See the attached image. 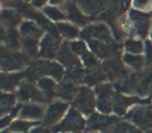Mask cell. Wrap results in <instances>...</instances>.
Wrapping results in <instances>:
<instances>
[{"instance_id": "obj_1", "label": "cell", "mask_w": 152, "mask_h": 133, "mask_svg": "<svg viewBox=\"0 0 152 133\" xmlns=\"http://www.w3.org/2000/svg\"><path fill=\"white\" fill-rule=\"evenodd\" d=\"M86 129V120L83 117L76 111L75 109H72L64 120L58 124L56 127H54V131H64V132L82 133Z\"/></svg>"}, {"instance_id": "obj_2", "label": "cell", "mask_w": 152, "mask_h": 133, "mask_svg": "<svg viewBox=\"0 0 152 133\" xmlns=\"http://www.w3.org/2000/svg\"><path fill=\"white\" fill-rule=\"evenodd\" d=\"M28 74L32 77L40 76V75H50L55 79H61L63 76V68L60 64L54 63V62L38 61V62L33 63Z\"/></svg>"}, {"instance_id": "obj_3", "label": "cell", "mask_w": 152, "mask_h": 133, "mask_svg": "<svg viewBox=\"0 0 152 133\" xmlns=\"http://www.w3.org/2000/svg\"><path fill=\"white\" fill-rule=\"evenodd\" d=\"M128 118L138 127L149 130L152 127V108L136 106L128 113Z\"/></svg>"}, {"instance_id": "obj_4", "label": "cell", "mask_w": 152, "mask_h": 133, "mask_svg": "<svg viewBox=\"0 0 152 133\" xmlns=\"http://www.w3.org/2000/svg\"><path fill=\"white\" fill-rule=\"evenodd\" d=\"M97 94V108L104 112L109 113L113 110L114 104V90L110 84H101L96 88Z\"/></svg>"}, {"instance_id": "obj_5", "label": "cell", "mask_w": 152, "mask_h": 133, "mask_svg": "<svg viewBox=\"0 0 152 133\" xmlns=\"http://www.w3.org/2000/svg\"><path fill=\"white\" fill-rule=\"evenodd\" d=\"M75 106L82 111L83 113H91L94 111L95 108V95L94 92L87 88V86H82L78 90V94L75 97V102H74Z\"/></svg>"}, {"instance_id": "obj_6", "label": "cell", "mask_w": 152, "mask_h": 133, "mask_svg": "<svg viewBox=\"0 0 152 133\" xmlns=\"http://www.w3.org/2000/svg\"><path fill=\"white\" fill-rule=\"evenodd\" d=\"M26 57L18 53H11L5 49H0V68L4 70H15L23 67Z\"/></svg>"}, {"instance_id": "obj_7", "label": "cell", "mask_w": 152, "mask_h": 133, "mask_svg": "<svg viewBox=\"0 0 152 133\" xmlns=\"http://www.w3.org/2000/svg\"><path fill=\"white\" fill-rule=\"evenodd\" d=\"M82 36L88 40H97V41H102L105 43L111 40V34H110L109 28L103 23L87 27L82 32Z\"/></svg>"}, {"instance_id": "obj_8", "label": "cell", "mask_w": 152, "mask_h": 133, "mask_svg": "<svg viewBox=\"0 0 152 133\" xmlns=\"http://www.w3.org/2000/svg\"><path fill=\"white\" fill-rule=\"evenodd\" d=\"M130 20L132 22L134 32L140 35L142 38H145L150 29V18L149 15L140 13L138 11H130Z\"/></svg>"}, {"instance_id": "obj_9", "label": "cell", "mask_w": 152, "mask_h": 133, "mask_svg": "<svg viewBox=\"0 0 152 133\" xmlns=\"http://www.w3.org/2000/svg\"><path fill=\"white\" fill-rule=\"evenodd\" d=\"M117 121L118 119L115 117L94 113L88 120V126L90 130H94V131H107L110 127H113L115 124H117Z\"/></svg>"}, {"instance_id": "obj_10", "label": "cell", "mask_w": 152, "mask_h": 133, "mask_svg": "<svg viewBox=\"0 0 152 133\" xmlns=\"http://www.w3.org/2000/svg\"><path fill=\"white\" fill-rule=\"evenodd\" d=\"M67 109H68V104H66V103L56 102V103L52 104L47 111V114H46L45 124H47V125L55 124L56 121H58L62 118V116L64 114Z\"/></svg>"}, {"instance_id": "obj_11", "label": "cell", "mask_w": 152, "mask_h": 133, "mask_svg": "<svg viewBox=\"0 0 152 133\" xmlns=\"http://www.w3.org/2000/svg\"><path fill=\"white\" fill-rule=\"evenodd\" d=\"M58 38L55 35H47L43 39L42 44H41V52L40 55L43 57H54L58 54Z\"/></svg>"}, {"instance_id": "obj_12", "label": "cell", "mask_w": 152, "mask_h": 133, "mask_svg": "<svg viewBox=\"0 0 152 133\" xmlns=\"http://www.w3.org/2000/svg\"><path fill=\"white\" fill-rule=\"evenodd\" d=\"M104 71H105V75H108L111 79H116L118 77H123L125 76V74H126L124 67L122 65V63L119 62L118 58L108 60L104 63Z\"/></svg>"}, {"instance_id": "obj_13", "label": "cell", "mask_w": 152, "mask_h": 133, "mask_svg": "<svg viewBox=\"0 0 152 133\" xmlns=\"http://www.w3.org/2000/svg\"><path fill=\"white\" fill-rule=\"evenodd\" d=\"M140 100L136 97H126V96H122V95H115L114 97V104H113V108H114L115 112L118 114H123L125 113L126 109L132 105L134 103H139Z\"/></svg>"}, {"instance_id": "obj_14", "label": "cell", "mask_w": 152, "mask_h": 133, "mask_svg": "<svg viewBox=\"0 0 152 133\" xmlns=\"http://www.w3.org/2000/svg\"><path fill=\"white\" fill-rule=\"evenodd\" d=\"M19 98L21 100H38V102H45V98L42 94L32 84L23 85L19 91Z\"/></svg>"}, {"instance_id": "obj_15", "label": "cell", "mask_w": 152, "mask_h": 133, "mask_svg": "<svg viewBox=\"0 0 152 133\" xmlns=\"http://www.w3.org/2000/svg\"><path fill=\"white\" fill-rule=\"evenodd\" d=\"M57 57H58V60H60L66 67H68V69L74 68L76 65H80V62L77 61V58H76L75 55L73 54L72 49H70L67 44H64V46H62V47L60 48Z\"/></svg>"}, {"instance_id": "obj_16", "label": "cell", "mask_w": 152, "mask_h": 133, "mask_svg": "<svg viewBox=\"0 0 152 133\" xmlns=\"http://www.w3.org/2000/svg\"><path fill=\"white\" fill-rule=\"evenodd\" d=\"M78 90L80 89L77 88V85L73 81L67 79L60 84V86L57 89V96H60L61 98H64V99H73L74 97L77 96Z\"/></svg>"}, {"instance_id": "obj_17", "label": "cell", "mask_w": 152, "mask_h": 133, "mask_svg": "<svg viewBox=\"0 0 152 133\" xmlns=\"http://www.w3.org/2000/svg\"><path fill=\"white\" fill-rule=\"evenodd\" d=\"M23 77V74H0V89L4 90H13L20 79Z\"/></svg>"}, {"instance_id": "obj_18", "label": "cell", "mask_w": 152, "mask_h": 133, "mask_svg": "<svg viewBox=\"0 0 152 133\" xmlns=\"http://www.w3.org/2000/svg\"><path fill=\"white\" fill-rule=\"evenodd\" d=\"M89 42H90V47H91L93 52L97 56L107 57L113 53V48L110 46H108L105 42L97 41V40H89Z\"/></svg>"}, {"instance_id": "obj_19", "label": "cell", "mask_w": 152, "mask_h": 133, "mask_svg": "<svg viewBox=\"0 0 152 133\" xmlns=\"http://www.w3.org/2000/svg\"><path fill=\"white\" fill-rule=\"evenodd\" d=\"M104 78H105L104 71H103L98 65H96L94 68L88 69V73H87V75H86V79H84V81H86L88 84L93 85V84H97V83L102 82Z\"/></svg>"}, {"instance_id": "obj_20", "label": "cell", "mask_w": 152, "mask_h": 133, "mask_svg": "<svg viewBox=\"0 0 152 133\" xmlns=\"http://www.w3.org/2000/svg\"><path fill=\"white\" fill-rule=\"evenodd\" d=\"M39 86L42 89L43 94L48 100H50L55 95V82L50 78L43 77L39 79Z\"/></svg>"}, {"instance_id": "obj_21", "label": "cell", "mask_w": 152, "mask_h": 133, "mask_svg": "<svg viewBox=\"0 0 152 133\" xmlns=\"http://www.w3.org/2000/svg\"><path fill=\"white\" fill-rule=\"evenodd\" d=\"M108 2L109 0H81V4L86 8V11L91 13L99 12L108 5Z\"/></svg>"}, {"instance_id": "obj_22", "label": "cell", "mask_w": 152, "mask_h": 133, "mask_svg": "<svg viewBox=\"0 0 152 133\" xmlns=\"http://www.w3.org/2000/svg\"><path fill=\"white\" fill-rule=\"evenodd\" d=\"M20 116L22 118H40L43 116V108L40 105H26L22 108Z\"/></svg>"}, {"instance_id": "obj_23", "label": "cell", "mask_w": 152, "mask_h": 133, "mask_svg": "<svg viewBox=\"0 0 152 133\" xmlns=\"http://www.w3.org/2000/svg\"><path fill=\"white\" fill-rule=\"evenodd\" d=\"M21 33L25 35V38H31V39H37L38 40L39 36H41L42 32L41 29H39L38 27L33 23V22H25L21 26Z\"/></svg>"}, {"instance_id": "obj_24", "label": "cell", "mask_w": 152, "mask_h": 133, "mask_svg": "<svg viewBox=\"0 0 152 133\" xmlns=\"http://www.w3.org/2000/svg\"><path fill=\"white\" fill-rule=\"evenodd\" d=\"M123 60L128 65H130L134 70H140L145 63L144 57L140 55H133V54H125Z\"/></svg>"}, {"instance_id": "obj_25", "label": "cell", "mask_w": 152, "mask_h": 133, "mask_svg": "<svg viewBox=\"0 0 152 133\" xmlns=\"http://www.w3.org/2000/svg\"><path fill=\"white\" fill-rule=\"evenodd\" d=\"M67 9H68V14L69 18L73 20L74 22L78 25H86V22L88 21V18H86L76 7L74 4H68L67 5Z\"/></svg>"}, {"instance_id": "obj_26", "label": "cell", "mask_w": 152, "mask_h": 133, "mask_svg": "<svg viewBox=\"0 0 152 133\" xmlns=\"http://www.w3.org/2000/svg\"><path fill=\"white\" fill-rule=\"evenodd\" d=\"M110 133H143L129 123H117L111 127Z\"/></svg>"}, {"instance_id": "obj_27", "label": "cell", "mask_w": 152, "mask_h": 133, "mask_svg": "<svg viewBox=\"0 0 152 133\" xmlns=\"http://www.w3.org/2000/svg\"><path fill=\"white\" fill-rule=\"evenodd\" d=\"M125 49L129 54L133 55H138L139 53H142L144 50V44L142 43V41L139 40H134V39H129L125 42Z\"/></svg>"}, {"instance_id": "obj_28", "label": "cell", "mask_w": 152, "mask_h": 133, "mask_svg": "<svg viewBox=\"0 0 152 133\" xmlns=\"http://www.w3.org/2000/svg\"><path fill=\"white\" fill-rule=\"evenodd\" d=\"M57 29L58 32L64 35L66 38H69V39H73L76 38L78 35V31L77 28L74 27L73 25H69V23H58L57 25Z\"/></svg>"}, {"instance_id": "obj_29", "label": "cell", "mask_w": 152, "mask_h": 133, "mask_svg": "<svg viewBox=\"0 0 152 133\" xmlns=\"http://www.w3.org/2000/svg\"><path fill=\"white\" fill-rule=\"evenodd\" d=\"M14 102H15V98L13 95L0 92V109L4 110L5 112H7L11 109V106L14 104Z\"/></svg>"}, {"instance_id": "obj_30", "label": "cell", "mask_w": 152, "mask_h": 133, "mask_svg": "<svg viewBox=\"0 0 152 133\" xmlns=\"http://www.w3.org/2000/svg\"><path fill=\"white\" fill-rule=\"evenodd\" d=\"M5 40L7 42V46L12 49H15L19 47V36H18V32L14 29H10L6 35H5Z\"/></svg>"}, {"instance_id": "obj_31", "label": "cell", "mask_w": 152, "mask_h": 133, "mask_svg": "<svg viewBox=\"0 0 152 133\" xmlns=\"http://www.w3.org/2000/svg\"><path fill=\"white\" fill-rule=\"evenodd\" d=\"M19 14L13 12V11H5L1 13V20L6 23V25H11V26H14L19 22Z\"/></svg>"}, {"instance_id": "obj_32", "label": "cell", "mask_w": 152, "mask_h": 133, "mask_svg": "<svg viewBox=\"0 0 152 133\" xmlns=\"http://www.w3.org/2000/svg\"><path fill=\"white\" fill-rule=\"evenodd\" d=\"M23 47L29 54H35L38 49V40L37 39L25 38L23 39Z\"/></svg>"}, {"instance_id": "obj_33", "label": "cell", "mask_w": 152, "mask_h": 133, "mask_svg": "<svg viewBox=\"0 0 152 133\" xmlns=\"http://www.w3.org/2000/svg\"><path fill=\"white\" fill-rule=\"evenodd\" d=\"M70 49L73 53H75L77 55H86L88 52H87V47L84 44V42L82 41H76V42H73L70 44Z\"/></svg>"}, {"instance_id": "obj_34", "label": "cell", "mask_w": 152, "mask_h": 133, "mask_svg": "<svg viewBox=\"0 0 152 133\" xmlns=\"http://www.w3.org/2000/svg\"><path fill=\"white\" fill-rule=\"evenodd\" d=\"M34 124L33 123H31V121H25V120H18V121H15V123H13L12 124V126H11V129L12 130H14V131H27L31 126H33Z\"/></svg>"}, {"instance_id": "obj_35", "label": "cell", "mask_w": 152, "mask_h": 133, "mask_svg": "<svg viewBox=\"0 0 152 133\" xmlns=\"http://www.w3.org/2000/svg\"><path fill=\"white\" fill-rule=\"evenodd\" d=\"M45 13H46L47 15H49L52 19H54V20H62L66 18V15H64L63 13H61L58 9L53 8V7H47V8L45 9Z\"/></svg>"}, {"instance_id": "obj_36", "label": "cell", "mask_w": 152, "mask_h": 133, "mask_svg": "<svg viewBox=\"0 0 152 133\" xmlns=\"http://www.w3.org/2000/svg\"><path fill=\"white\" fill-rule=\"evenodd\" d=\"M83 60H84V64L88 67V69L94 68V67L97 65V58L93 54L87 53L86 55H83Z\"/></svg>"}, {"instance_id": "obj_37", "label": "cell", "mask_w": 152, "mask_h": 133, "mask_svg": "<svg viewBox=\"0 0 152 133\" xmlns=\"http://www.w3.org/2000/svg\"><path fill=\"white\" fill-rule=\"evenodd\" d=\"M144 52H145V61H148L149 64H152V42L146 41L144 44Z\"/></svg>"}, {"instance_id": "obj_38", "label": "cell", "mask_w": 152, "mask_h": 133, "mask_svg": "<svg viewBox=\"0 0 152 133\" xmlns=\"http://www.w3.org/2000/svg\"><path fill=\"white\" fill-rule=\"evenodd\" d=\"M152 5V0H133V6L139 9L150 8Z\"/></svg>"}, {"instance_id": "obj_39", "label": "cell", "mask_w": 152, "mask_h": 133, "mask_svg": "<svg viewBox=\"0 0 152 133\" xmlns=\"http://www.w3.org/2000/svg\"><path fill=\"white\" fill-rule=\"evenodd\" d=\"M13 116H14V114H11V116H7V117H5V118H1V119H0V129L7 126V125L10 124V121L12 120V117H13Z\"/></svg>"}, {"instance_id": "obj_40", "label": "cell", "mask_w": 152, "mask_h": 133, "mask_svg": "<svg viewBox=\"0 0 152 133\" xmlns=\"http://www.w3.org/2000/svg\"><path fill=\"white\" fill-rule=\"evenodd\" d=\"M31 133H49V130L46 127H37L35 130H33Z\"/></svg>"}, {"instance_id": "obj_41", "label": "cell", "mask_w": 152, "mask_h": 133, "mask_svg": "<svg viewBox=\"0 0 152 133\" xmlns=\"http://www.w3.org/2000/svg\"><path fill=\"white\" fill-rule=\"evenodd\" d=\"M46 4V0H34L33 1V5L34 6H42Z\"/></svg>"}, {"instance_id": "obj_42", "label": "cell", "mask_w": 152, "mask_h": 133, "mask_svg": "<svg viewBox=\"0 0 152 133\" xmlns=\"http://www.w3.org/2000/svg\"><path fill=\"white\" fill-rule=\"evenodd\" d=\"M5 38V33H4V31H2V28L0 27V41L2 40V39Z\"/></svg>"}, {"instance_id": "obj_43", "label": "cell", "mask_w": 152, "mask_h": 133, "mask_svg": "<svg viewBox=\"0 0 152 133\" xmlns=\"http://www.w3.org/2000/svg\"><path fill=\"white\" fill-rule=\"evenodd\" d=\"M63 0H52V2L53 4H57V2H62Z\"/></svg>"}, {"instance_id": "obj_44", "label": "cell", "mask_w": 152, "mask_h": 133, "mask_svg": "<svg viewBox=\"0 0 152 133\" xmlns=\"http://www.w3.org/2000/svg\"><path fill=\"white\" fill-rule=\"evenodd\" d=\"M0 133H10L8 131H2V132H0Z\"/></svg>"}, {"instance_id": "obj_45", "label": "cell", "mask_w": 152, "mask_h": 133, "mask_svg": "<svg viewBox=\"0 0 152 133\" xmlns=\"http://www.w3.org/2000/svg\"><path fill=\"white\" fill-rule=\"evenodd\" d=\"M151 36H152V33H151Z\"/></svg>"}, {"instance_id": "obj_46", "label": "cell", "mask_w": 152, "mask_h": 133, "mask_svg": "<svg viewBox=\"0 0 152 133\" xmlns=\"http://www.w3.org/2000/svg\"><path fill=\"white\" fill-rule=\"evenodd\" d=\"M149 133H152V132H149Z\"/></svg>"}]
</instances>
